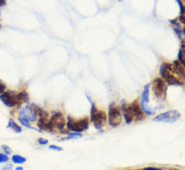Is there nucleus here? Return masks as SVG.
Wrapping results in <instances>:
<instances>
[{"label":"nucleus","mask_w":185,"mask_h":170,"mask_svg":"<svg viewBox=\"0 0 185 170\" xmlns=\"http://www.w3.org/2000/svg\"><path fill=\"white\" fill-rule=\"evenodd\" d=\"M90 120L93 123L95 129L101 130L103 127L106 125V122H107V117H106V114L104 111L97 109L94 103H92Z\"/></svg>","instance_id":"1"},{"label":"nucleus","mask_w":185,"mask_h":170,"mask_svg":"<svg viewBox=\"0 0 185 170\" xmlns=\"http://www.w3.org/2000/svg\"><path fill=\"white\" fill-rule=\"evenodd\" d=\"M65 127V119L61 112H54L53 116L49 119V122L45 130L49 132H53L54 129L63 130Z\"/></svg>","instance_id":"2"},{"label":"nucleus","mask_w":185,"mask_h":170,"mask_svg":"<svg viewBox=\"0 0 185 170\" xmlns=\"http://www.w3.org/2000/svg\"><path fill=\"white\" fill-rule=\"evenodd\" d=\"M37 106L34 104H27L21 106V108L19 109L20 117L22 119H24L27 122H37Z\"/></svg>","instance_id":"3"},{"label":"nucleus","mask_w":185,"mask_h":170,"mask_svg":"<svg viewBox=\"0 0 185 170\" xmlns=\"http://www.w3.org/2000/svg\"><path fill=\"white\" fill-rule=\"evenodd\" d=\"M89 126V120L87 117L81 119L79 120H74L72 117H68V123H67V128L71 131L75 132V133H81V132L85 131L88 129Z\"/></svg>","instance_id":"4"},{"label":"nucleus","mask_w":185,"mask_h":170,"mask_svg":"<svg viewBox=\"0 0 185 170\" xmlns=\"http://www.w3.org/2000/svg\"><path fill=\"white\" fill-rule=\"evenodd\" d=\"M0 100L7 107H14L20 102L18 98V92L15 91H4L3 93L0 94Z\"/></svg>","instance_id":"5"},{"label":"nucleus","mask_w":185,"mask_h":170,"mask_svg":"<svg viewBox=\"0 0 185 170\" xmlns=\"http://www.w3.org/2000/svg\"><path fill=\"white\" fill-rule=\"evenodd\" d=\"M108 123L111 127H117L121 123V111L114 103L109 106L108 109Z\"/></svg>","instance_id":"6"},{"label":"nucleus","mask_w":185,"mask_h":170,"mask_svg":"<svg viewBox=\"0 0 185 170\" xmlns=\"http://www.w3.org/2000/svg\"><path fill=\"white\" fill-rule=\"evenodd\" d=\"M179 117H180V114L177 111L171 109V111L158 114L157 117L153 119V120L154 122H161V123H175Z\"/></svg>","instance_id":"7"},{"label":"nucleus","mask_w":185,"mask_h":170,"mask_svg":"<svg viewBox=\"0 0 185 170\" xmlns=\"http://www.w3.org/2000/svg\"><path fill=\"white\" fill-rule=\"evenodd\" d=\"M149 91H150V84H147L144 87V90L141 94V103L140 106L144 114H147L149 116H152L154 114V111H151V107H149Z\"/></svg>","instance_id":"8"},{"label":"nucleus","mask_w":185,"mask_h":170,"mask_svg":"<svg viewBox=\"0 0 185 170\" xmlns=\"http://www.w3.org/2000/svg\"><path fill=\"white\" fill-rule=\"evenodd\" d=\"M152 89L154 92L155 96L158 98H162L165 97L166 95V83L162 78H156L153 81Z\"/></svg>","instance_id":"9"},{"label":"nucleus","mask_w":185,"mask_h":170,"mask_svg":"<svg viewBox=\"0 0 185 170\" xmlns=\"http://www.w3.org/2000/svg\"><path fill=\"white\" fill-rule=\"evenodd\" d=\"M129 108L132 114V120H142L145 119V114L142 111L141 106L139 104L138 101H134V102H132L131 104H129Z\"/></svg>","instance_id":"10"},{"label":"nucleus","mask_w":185,"mask_h":170,"mask_svg":"<svg viewBox=\"0 0 185 170\" xmlns=\"http://www.w3.org/2000/svg\"><path fill=\"white\" fill-rule=\"evenodd\" d=\"M121 112H123V117H125L126 123H131L132 122V117L131 111H129V105H126L125 102H123V105H121Z\"/></svg>","instance_id":"11"},{"label":"nucleus","mask_w":185,"mask_h":170,"mask_svg":"<svg viewBox=\"0 0 185 170\" xmlns=\"http://www.w3.org/2000/svg\"><path fill=\"white\" fill-rule=\"evenodd\" d=\"M8 128L12 129L13 131L15 132V133H20V132L22 131V130H21V127L17 125V123L14 122L12 119H10L9 120H8Z\"/></svg>","instance_id":"12"},{"label":"nucleus","mask_w":185,"mask_h":170,"mask_svg":"<svg viewBox=\"0 0 185 170\" xmlns=\"http://www.w3.org/2000/svg\"><path fill=\"white\" fill-rule=\"evenodd\" d=\"M12 162L15 164H24L27 162V158H24V156H20V155H12Z\"/></svg>","instance_id":"13"},{"label":"nucleus","mask_w":185,"mask_h":170,"mask_svg":"<svg viewBox=\"0 0 185 170\" xmlns=\"http://www.w3.org/2000/svg\"><path fill=\"white\" fill-rule=\"evenodd\" d=\"M173 66H174V68L176 69V71H177L179 74L184 75V67H183V64H181V63L179 62L178 60L174 61V63H173Z\"/></svg>","instance_id":"14"},{"label":"nucleus","mask_w":185,"mask_h":170,"mask_svg":"<svg viewBox=\"0 0 185 170\" xmlns=\"http://www.w3.org/2000/svg\"><path fill=\"white\" fill-rule=\"evenodd\" d=\"M18 98H19V101H22V102H28V100H30L28 94L25 91L18 92Z\"/></svg>","instance_id":"15"},{"label":"nucleus","mask_w":185,"mask_h":170,"mask_svg":"<svg viewBox=\"0 0 185 170\" xmlns=\"http://www.w3.org/2000/svg\"><path fill=\"white\" fill-rule=\"evenodd\" d=\"M82 137V134H80V133H71V134H69L68 135V137H66L64 138L63 140H70V139H77V138H81Z\"/></svg>","instance_id":"16"},{"label":"nucleus","mask_w":185,"mask_h":170,"mask_svg":"<svg viewBox=\"0 0 185 170\" xmlns=\"http://www.w3.org/2000/svg\"><path fill=\"white\" fill-rule=\"evenodd\" d=\"M18 120H19V123H20V125L21 126H24V127H27V128H30V129H33V130H36L34 128H33L30 125V122H27V120H25L24 119H22V117H18Z\"/></svg>","instance_id":"17"},{"label":"nucleus","mask_w":185,"mask_h":170,"mask_svg":"<svg viewBox=\"0 0 185 170\" xmlns=\"http://www.w3.org/2000/svg\"><path fill=\"white\" fill-rule=\"evenodd\" d=\"M8 160H9V158L6 154H1L0 153V164L1 163H6L8 162Z\"/></svg>","instance_id":"18"},{"label":"nucleus","mask_w":185,"mask_h":170,"mask_svg":"<svg viewBox=\"0 0 185 170\" xmlns=\"http://www.w3.org/2000/svg\"><path fill=\"white\" fill-rule=\"evenodd\" d=\"M37 143H39L40 145H47V144H48V140L47 139H44V138H39V139H37Z\"/></svg>","instance_id":"19"},{"label":"nucleus","mask_w":185,"mask_h":170,"mask_svg":"<svg viewBox=\"0 0 185 170\" xmlns=\"http://www.w3.org/2000/svg\"><path fill=\"white\" fill-rule=\"evenodd\" d=\"M2 149L4 150V152H5V154H6V155L11 153V149L8 146H6V145H2Z\"/></svg>","instance_id":"20"},{"label":"nucleus","mask_w":185,"mask_h":170,"mask_svg":"<svg viewBox=\"0 0 185 170\" xmlns=\"http://www.w3.org/2000/svg\"><path fill=\"white\" fill-rule=\"evenodd\" d=\"M176 1L178 2L179 7H180V13H181V15H183V14H184V6H183V4H182V2L180 1V0H176Z\"/></svg>","instance_id":"21"},{"label":"nucleus","mask_w":185,"mask_h":170,"mask_svg":"<svg viewBox=\"0 0 185 170\" xmlns=\"http://www.w3.org/2000/svg\"><path fill=\"white\" fill-rule=\"evenodd\" d=\"M5 89H6V86H5V84L3 82L0 81V94L3 93V92L5 91Z\"/></svg>","instance_id":"22"},{"label":"nucleus","mask_w":185,"mask_h":170,"mask_svg":"<svg viewBox=\"0 0 185 170\" xmlns=\"http://www.w3.org/2000/svg\"><path fill=\"white\" fill-rule=\"evenodd\" d=\"M50 149H52V150H56V151H62V148H61V147H58V146H55V145H51L50 146Z\"/></svg>","instance_id":"23"},{"label":"nucleus","mask_w":185,"mask_h":170,"mask_svg":"<svg viewBox=\"0 0 185 170\" xmlns=\"http://www.w3.org/2000/svg\"><path fill=\"white\" fill-rule=\"evenodd\" d=\"M2 170H12V165H6L2 168Z\"/></svg>","instance_id":"24"},{"label":"nucleus","mask_w":185,"mask_h":170,"mask_svg":"<svg viewBox=\"0 0 185 170\" xmlns=\"http://www.w3.org/2000/svg\"><path fill=\"white\" fill-rule=\"evenodd\" d=\"M5 4H6V1H5V0H0V7L3 6Z\"/></svg>","instance_id":"25"},{"label":"nucleus","mask_w":185,"mask_h":170,"mask_svg":"<svg viewBox=\"0 0 185 170\" xmlns=\"http://www.w3.org/2000/svg\"><path fill=\"white\" fill-rule=\"evenodd\" d=\"M143 170H161L159 168H152V167H148V168H144Z\"/></svg>","instance_id":"26"},{"label":"nucleus","mask_w":185,"mask_h":170,"mask_svg":"<svg viewBox=\"0 0 185 170\" xmlns=\"http://www.w3.org/2000/svg\"><path fill=\"white\" fill-rule=\"evenodd\" d=\"M180 22H182V24H184V16L182 15L181 17H180Z\"/></svg>","instance_id":"27"},{"label":"nucleus","mask_w":185,"mask_h":170,"mask_svg":"<svg viewBox=\"0 0 185 170\" xmlns=\"http://www.w3.org/2000/svg\"><path fill=\"white\" fill-rule=\"evenodd\" d=\"M16 170H22V167H17Z\"/></svg>","instance_id":"28"},{"label":"nucleus","mask_w":185,"mask_h":170,"mask_svg":"<svg viewBox=\"0 0 185 170\" xmlns=\"http://www.w3.org/2000/svg\"><path fill=\"white\" fill-rule=\"evenodd\" d=\"M0 16H1V10H0Z\"/></svg>","instance_id":"29"},{"label":"nucleus","mask_w":185,"mask_h":170,"mask_svg":"<svg viewBox=\"0 0 185 170\" xmlns=\"http://www.w3.org/2000/svg\"><path fill=\"white\" fill-rule=\"evenodd\" d=\"M0 27H1V25H0Z\"/></svg>","instance_id":"30"}]
</instances>
